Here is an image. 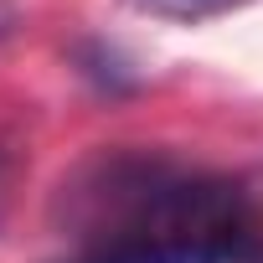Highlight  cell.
Here are the masks:
<instances>
[{
  "label": "cell",
  "mask_w": 263,
  "mask_h": 263,
  "mask_svg": "<svg viewBox=\"0 0 263 263\" xmlns=\"http://www.w3.org/2000/svg\"><path fill=\"white\" fill-rule=\"evenodd\" d=\"M135 11L155 16V21H181V26H196V21H212V16H227L248 0H129Z\"/></svg>",
  "instance_id": "obj_1"
}]
</instances>
